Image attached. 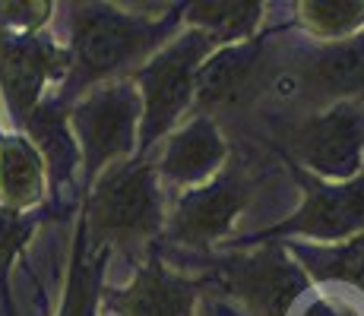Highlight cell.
I'll use <instances>...</instances> for the list:
<instances>
[{
    "label": "cell",
    "instance_id": "1",
    "mask_svg": "<svg viewBox=\"0 0 364 316\" xmlns=\"http://www.w3.org/2000/svg\"><path fill=\"white\" fill-rule=\"evenodd\" d=\"M178 16L124 13L111 4H70V70L58 98L73 104L89 89L111 82L133 63L149 60L174 29Z\"/></svg>",
    "mask_w": 364,
    "mask_h": 316
},
{
    "label": "cell",
    "instance_id": "2",
    "mask_svg": "<svg viewBox=\"0 0 364 316\" xmlns=\"http://www.w3.org/2000/svg\"><path fill=\"white\" fill-rule=\"evenodd\" d=\"M82 224L92 247H130L162 228V190L149 158H124L92 180Z\"/></svg>",
    "mask_w": 364,
    "mask_h": 316
},
{
    "label": "cell",
    "instance_id": "3",
    "mask_svg": "<svg viewBox=\"0 0 364 316\" xmlns=\"http://www.w3.org/2000/svg\"><path fill=\"white\" fill-rule=\"evenodd\" d=\"M215 51V41L197 29L178 35L171 45L159 48L133 76V86L139 92V133H136V156L146 158V152L156 146L159 136H165L187 108L193 104V76L197 67Z\"/></svg>",
    "mask_w": 364,
    "mask_h": 316
},
{
    "label": "cell",
    "instance_id": "4",
    "mask_svg": "<svg viewBox=\"0 0 364 316\" xmlns=\"http://www.w3.org/2000/svg\"><path fill=\"white\" fill-rule=\"evenodd\" d=\"M139 92L133 80H111L70 104V130L80 149L82 180L92 187L105 168L133 158L139 133Z\"/></svg>",
    "mask_w": 364,
    "mask_h": 316
},
{
    "label": "cell",
    "instance_id": "5",
    "mask_svg": "<svg viewBox=\"0 0 364 316\" xmlns=\"http://www.w3.org/2000/svg\"><path fill=\"white\" fill-rule=\"evenodd\" d=\"M70 54L51 35L0 32V95L6 114L23 130L29 114L48 95V86L67 80Z\"/></svg>",
    "mask_w": 364,
    "mask_h": 316
},
{
    "label": "cell",
    "instance_id": "6",
    "mask_svg": "<svg viewBox=\"0 0 364 316\" xmlns=\"http://www.w3.org/2000/svg\"><path fill=\"white\" fill-rule=\"evenodd\" d=\"M222 282L250 316H289L295 300L311 288L307 272L279 244H263L228 259Z\"/></svg>",
    "mask_w": 364,
    "mask_h": 316
},
{
    "label": "cell",
    "instance_id": "7",
    "mask_svg": "<svg viewBox=\"0 0 364 316\" xmlns=\"http://www.w3.org/2000/svg\"><path fill=\"white\" fill-rule=\"evenodd\" d=\"M295 158L326 180H352L364 165V102H336L298 126Z\"/></svg>",
    "mask_w": 364,
    "mask_h": 316
},
{
    "label": "cell",
    "instance_id": "8",
    "mask_svg": "<svg viewBox=\"0 0 364 316\" xmlns=\"http://www.w3.org/2000/svg\"><path fill=\"white\" fill-rule=\"evenodd\" d=\"M298 234L314 241H352L364 237V174L346 184H307L304 202L291 219L266 231V237Z\"/></svg>",
    "mask_w": 364,
    "mask_h": 316
},
{
    "label": "cell",
    "instance_id": "9",
    "mask_svg": "<svg viewBox=\"0 0 364 316\" xmlns=\"http://www.w3.org/2000/svg\"><path fill=\"white\" fill-rule=\"evenodd\" d=\"M244 202H247V187L241 184L237 174L225 171L181 193L171 209L168 234L171 241L187 244V247H209L232 231Z\"/></svg>",
    "mask_w": 364,
    "mask_h": 316
},
{
    "label": "cell",
    "instance_id": "10",
    "mask_svg": "<svg viewBox=\"0 0 364 316\" xmlns=\"http://www.w3.org/2000/svg\"><path fill=\"white\" fill-rule=\"evenodd\" d=\"M105 304L117 316H193L197 282L168 272L152 256L133 272L124 288L105 294Z\"/></svg>",
    "mask_w": 364,
    "mask_h": 316
},
{
    "label": "cell",
    "instance_id": "11",
    "mask_svg": "<svg viewBox=\"0 0 364 316\" xmlns=\"http://www.w3.org/2000/svg\"><path fill=\"white\" fill-rule=\"evenodd\" d=\"M225 158L228 143L222 130L209 114H200L165 139L159 165L152 168L174 187H200L215 178V171L225 165Z\"/></svg>",
    "mask_w": 364,
    "mask_h": 316
},
{
    "label": "cell",
    "instance_id": "12",
    "mask_svg": "<svg viewBox=\"0 0 364 316\" xmlns=\"http://www.w3.org/2000/svg\"><path fill=\"white\" fill-rule=\"evenodd\" d=\"M23 136L41 156L51 187L64 190L80 168V149H76L73 130H70V104H64L58 95H45L38 108L29 114V121L23 124Z\"/></svg>",
    "mask_w": 364,
    "mask_h": 316
},
{
    "label": "cell",
    "instance_id": "13",
    "mask_svg": "<svg viewBox=\"0 0 364 316\" xmlns=\"http://www.w3.org/2000/svg\"><path fill=\"white\" fill-rule=\"evenodd\" d=\"M257 54H260V41L257 38L215 48L197 67V76H193V104L200 111H209V108H222V104L235 102L244 92V86H247Z\"/></svg>",
    "mask_w": 364,
    "mask_h": 316
},
{
    "label": "cell",
    "instance_id": "14",
    "mask_svg": "<svg viewBox=\"0 0 364 316\" xmlns=\"http://www.w3.org/2000/svg\"><path fill=\"white\" fill-rule=\"evenodd\" d=\"M48 174L41 156L23 133L0 136V206L29 212L45 200Z\"/></svg>",
    "mask_w": 364,
    "mask_h": 316
},
{
    "label": "cell",
    "instance_id": "15",
    "mask_svg": "<svg viewBox=\"0 0 364 316\" xmlns=\"http://www.w3.org/2000/svg\"><path fill=\"white\" fill-rule=\"evenodd\" d=\"M304 80L339 102H364V29L320 48L304 67Z\"/></svg>",
    "mask_w": 364,
    "mask_h": 316
},
{
    "label": "cell",
    "instance_id": "16",
    "mask_svg": "<svg viewBox=\"0 0 364 316\" xmlns=\"http://www.w3.org/2000/svg\"><path fill=\"white\" fill-rule=\"evenodd\" d=\"M105 259H108V250H99L89 244L86 224L80 219L76 237H73V256H70L64 300H60L58 316H99Z\"/></svg>",
    "mask_w": 364,
    "mask_h": 316
},
{
    "label": "cell",
    "instance_id": "17",
    "mask_svg": "<svg viewBox=\"0 0 364 316\" xmlns=\"http://www.w3.org/2000/svg\"><path fill=\"white\" fill-rule=\"evenodd\" d=\"M263 4H215V0H203V4H191L184 19L197 32L209 35L215 48L237 45V41H250L260 26Z\"/></svg>",
    "mask_w": 364,
    "mask_h": 316
},
{
    "label": "cell",
    "instance_id": "18",
    "mask_svg": "<svg viewBox=\"0 0 364 316\" xmlns=\"http://www.w3.org/2000/svg\"><path fill=\"white\" fill-rule=\"evenodd\" d=\"M298 266L314 272L320 282H342L364 294V237L333 244V247H295Z\"/></svg>",
    "mask_w": 364,
    "mask_h": 316
},
{
    "label": "cell",
    "instance_id": "19",
    "mask_svg": "<svg viewBox=\"0 0 364 316\" xmlns=\"http://www.w3.org/2000/svg\"><path fill=\"white\" fill-rule=\"evenodd\" d=\"M304 29L323 41H346L364 26V0H304L298 4Z\"/></svg>",
    "mask_w": 364,
    "mask_h": 316
},
{
    "label": "cell",
    "instance_id": "20",
    "mask_svg": "<svg viewBox=\"0 0 364 316\" xmlns=\"http://www.w3.org/2000/svg\"><path fill=\"white\" fill-rule=\"evenodd\" d=\"M38 219L26 212H13V209L0 206V298L6 304V316H13L10 307V269L19 259V253L26 250V244L32 241V231Z\"/></svg>",
    "mask_w": 364,
    "mask_h": 316
},
{
    "label": "cell",
    "instance_id": "21",
    "mask_svg": "<svg viewBox=\"0 0 364 316\" xmlns=\"http://www.w3.org/2000/svg\"><path fill=\"white\" fill-rule=\"evenodd\" d=\"M54 16V4L48 0H10L0 4V32L35 35L41 32Z\"/></svg>",
    "mask_w": 364,
    "mask_h": 316
},
{
    "label": "cell",
    "instance_id": "22",
    "mask_svg": "<svg viewBox=\"0 0 364 316\" xmlns=\"http://www.w3.org/2000/svg\"><path fill=\"white\" fill-rule=\"evenodd\" d=\"M301 316H361L355 307L342 304V300H330V298H317L301 310Z\"/></svg>",
    "mask_w": 364,
    "mask_h": 316
},
{
    "label": "cell",
    "instance_id": "23",
    "mask_svg": "<svg viewBox=\"0 0 364 316\" xmlns=\"http://www.w3.org/2000/svg\"><path fill=\"white\" fill-rule=\"evenodd\" d=\"M0 136H4V130H0Z\"/></svg>",
    "mask_w": 364,
    "mask_h": 316
}]
</instances>
